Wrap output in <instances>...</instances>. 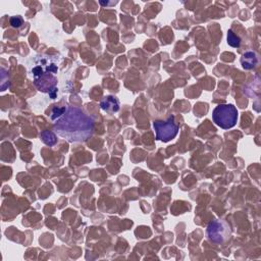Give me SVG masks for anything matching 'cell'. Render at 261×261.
Returning a JSON list of instances; mask_svg holds the SVG:
<instances>
[{
	"label": "cell",
	"mask_w": 261,
	"mask_h": 261,
	"mask_svg": "<svg viewBox=\"0 0 261 261\" xmlns=\"http://www.w3.org/2000/svg\"><path fill=\"white\" fill-rule=\"evenodd\" d=\"M60 119L56 123L57 133L70 141H83L91 136L93 130V121L90 116L78 108H58L56 110Z\"/></svg>",
	"instance_id": "cell-1"
},
{
	"label": "cell",
	"mask_w": 261,
	"mask_h": 261,
	"mask_svg": "<svg viewBox=\"0 0 261 261\" xmlns=\"http://www.w3.org/2000/svg\"><path fill=\"white\" fill-rule=\"evenodd\" d=\"M212 118L215 125L222 129H232L238 121V111L233 104H221L214 108Z\"/></svg>",
	"instance_id": "cell-2"
},
{
	"label": "cell",
	"mask_w": 261,
	"mask_h": 261,
	"mask_svg": "<svg viewBox=\"0 0 261 261\" xmlns=\"http://www.w3.org/2000/svg\"><path fill=\"white\" fill-rule=\"evenodd\" d=\"M153 128L156 133V140L166 143L175 139L179 133V126L175 123L173 116H170L166 122L155 121L153 123Z\"/></svg>",
	"instance_id": "cell-3"
},
{
	"label": "cell",
	"mask_w": 261,
	"mask_h": 261,
	"mask_svg": "<svg viewBox=\"0 0 261 261\" xmlns=\"http://www.w3.org/2000/svg\"><path fill=\"white\" fill-rule=\"evenodd\" d=\"M226 226L224 223L214 221L207 227V237L214 243H223L226 238Z\"/></svg>",
	"instance_id": "cell-4"
},
{
	"label": "cell",
	"mask_w": 261,
	"mask_h": 261,
	"mask_svg": "<svg viewBox=\"0 0 261 261\" xmlns=\"http://www.w3.org/2000/svg\"><path fill=\"white\" fill-rule=\"evenodd\" d=\"M257 62H258L257 56L254 52H251V51L246 52L244 56H242V58H241L242 67L245 70H252L253 68L256 67Z\"/></svg>",
	"instance_id": "cell-5"
},
{
	"label": "cell",
	"mask_w": 261,
	"mask_h": 261,
	"mask_svg": "<svg viewBox=\"0 0 261 261\" xmlns=\"http://www.w3.org/2000/svg\"><path fill=\"white\" fill-rule=\"evenodd\" d=\"M101 108L107 112H117L119 108V103L118 100L115 97L108 96L106 97V99H104L101 102Z\"/></svg>",
	"instance_id": "cell-6"
},
{
	"label": "cell",
	"mask_w": 261,
	"mask_h": 261,
	"mask_svg": "<svg viewBox=\"0 0 261 261\" xmlns=\"http://www.w3.org/2000/svg\"><path fill=\"white\" fill-rule=\"evenodd\" d=\"M227 43L232 47H239L241 44V40L232 30H230L227 33Z\"/></svg>",
	"instance_id": "cell-7"
},
{
	"label": "cell",
	"mask_w": 261,
	"mask_h": 261,
	"mask_svg": "<svg viewBox=\"0 0 261 261\" xmlns=\"http://www.w3.org/2000/svg\"><path fill=\"white\" fill-rule=\"evenodd\" d=\"M10 24H12V26L15 28H19L23 25V19L20 17H13L10 19Z\"/></svg>",
	"instance_id": "cell-8"
}]
</instances>
